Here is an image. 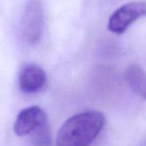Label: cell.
Instances as JSON below:
<instances>
[{
  "mask_svg": "<svg viewBox=\"0 0 146 146\" xmlns=\"http://www.w3.org/2000/svg\"><path fill=\"white\" fill-rule=\"evenodd\" d=\"M104 115L97 110L76 114L68 118L56 135V146H90L104 128Z\"/></svg>",
  "mask_w": 146,
  "mask_h": 146,
  "instance_id": "6da1fadb",
  "label": "cell"
},
{
  "mask_svg": "<svg viewBox=\"0 0 146 146\" xmlns=\"http://www.w3.org/2000/svg\"><path fill=\"white\" fill-rule=\"evenodd\" d=\"M44 26V12L41 1H28L21 18V34L23 39L30 44H36L42 38Z\"/></svg>",
  "mask_w": 146,
  "mask_h": 146,
  "instance_id": "7a4b0ae2",
  "label": "cell"
},
{
  "mask_svg": "<svg viewBox=\"0 0 146 146\" xmlns=\"http://www.w3.org/2000/svg\"><path fill=\"white\" fill-rule=\"evenodd\" d=\"M143 16H146L145 2H129L118 8L110 15L108 29L115 34H122L134 21Z\"/></svg>",
  "mask_w": 146,
  "mask_h": 146,
  "instance_id": "3957f363",
  "label": "cell"
},
{
  "mask_svg": "<svg viewBox=\"0 0 146 146\" xmlns=\"http://www.w3.org/2000/svg\"><path fill=\"white\" fill-rule=\"evenodd\" d=\"M45 123H48L45 112L40 107L31 106L18 114L14 124V132L20 137L30 135L36 128Z\"/></svg>",
  "mask_w": 146,
  "mask_h": 146,
  "instance_id": "277c9868",
  "label": "cell"
},
{
  "mask_svg": "<svg viewBox=\"0 0 146 146\" xmlns=\"http://www.w3.org/2000/svg\"><path fill=\"white\" fill-rule=\"evenodd\" d=\"M47 76L44 70L35 63L24 65L19 74V87L24 93L38 92L45 86Z\"/></svg>",
  "mask_w": 146,
  "mask_h": 146,
  "instance_id": "5b68a950",
  "label": "cell"
},
{
  "mask_svg": "<svg viewBox=\"0 0 146 146\" xmlns=\"http://www.w3.org/2000/svg\"><path fill=\"white\" fill-rule=\"evenodd\" d=\"M125 78L131 90L146 100V72L138 64H131L125 71Z\"/></svg>",
  "mask_w": 146,
  "mask_h": 146,
  "instance_id": "8992f818",
  "label": "cell"
},
{
  "mask_svg": "<svg viewBox=\"0 0 146 146\" xmlns=\"http://www.w3.org/2000/svg\"><path fill=\"white\" fill-rule=\"evenodd\" d=\"M33 146H52V138L48 123L41 125L30 134Z\"/></svg>",
  "mask_w": 146,
  "mask_h": 146,
  "instance_id": "52a82bcc",
  "label": "cell"
}]
</instances>
